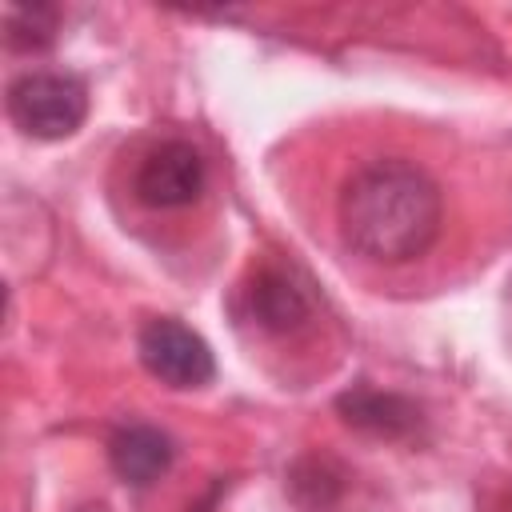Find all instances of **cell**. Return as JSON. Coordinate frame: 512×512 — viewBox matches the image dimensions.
Returning <instances> with one entry per match:
<instances>
[{
    "mask_svg": "<svg viewBox=\"0 0 512 512\" xmlns=\"http://www.w3.org/2000/svg\"><path fill=\"white\" fill-rule=\"evenodd\" d=\"M192 512H212V508H208V504H196V508H192Z\"/></svg>",
    "mask_w": 512,
    "mask_h": 512,
    "instance_id": "10",
    "label": "cell"
},
{
    "mask_svg": "<svg viewBox=\"0 0 512 512\" xmlns=\"http://www.w3.org/2000/svg\"><path fill=\"white\" fill-rule=\"evenodd\" d=\"M340 412L348 424L368 428L376 436H400L416 424V408L392 392H372V388H356L348 396H340Z\"/></svg>",
    "mask_w": 512,
    "mask_h": 512,
    "instance_id": "7",
    "label": "cell"
},
{
    "mask_svg": "<svg viewBox=\"0 0 512 512\" xmlns=\"http://www.w3.org/2000/svg\"><path fill=\"white\" fill-rule=\"evenodd\" d=\"M132 188L148 208H184L204 192V160L188 140H164L140 160Z\"/></svg>",
    "mask_w": 512,
    "mask_h": 512,
    "instance_id": "4",
    "label": "cell"
},
{
    "mask_svg": "<svg viewBox=\"0 0 512 512\" xmlns=\"http://www.w3.org/2000/svg\"><path fill=\"white\" fill-rule=\"evenodd\" d=\"M8 116L32 140H64L88 116V88L72 72H24L8 88Z\"/></svg>",
    "mask_w": 512,
    "mask_h": 512,
    "instance_id": "2",
    "label": "cell"
},
{
    "mask_svg": "<svg viewBox=\"0 0 512 512\" xmlns=\"http://www.w3.org/2000/svg\"><path fill=\"white\" fill-rule=\"evenodd\" d=\"M248 300H252L256 324L268 328V332H292V328H300V324L308 320V312H312L304 288H300L288 272H280V268H264V272L256 276V284L248 288Z\"/></svg>",
    "mask_w": 512,
    "mask_h": 512,
    "instance_id": "6",
    "label": "cell"
},
{
    "mask_svg": "<svg viewBox=\"0 0 512 512\" xmlns=\"http://www.w3.org/2000/svg\"><path fill=\"white\" fill-rule=\"evenodd\" d=\"M76 512H108V504H80Z\"/></svg>",
    "mask_w": 512,
    "mask_h": 512,
    "instance_id": "9",
    "label": "cell"
},
{
    "mask_svg": "<svg viewBox=\"0 0 512 512\" xmlns=\"http://www.w3.org/2000/svg\"><path fill=\"white\" fill-rule=\"evenodd\" d=\"M140 364L168 388H204L216 376L208 340L176 316H152L136 336Z\"/></svg>",
    "mask_w": 512,
    "mask_h": 512,
    "instance_id": "3",
    "label": "cell"
},
{
    "mask_svg": "<svg viewBox=\"0 0 512 512\" xmlns=\"http://www.w3.org/2000/svg\"><path fill=\"white\" fill-rule=\"evenodd\" d=\"M344 240L380 264H404L424 256L444 224V196L436 180L400 156L360 164L336 200Z\"/></svg>",
    "mask_w": 512,
    "mask_h": 512,
    "instance_id": "1",
    "label": "cell"
},
{
    "mask_svg": "<svg viewBox=\"0 0 512 512\" xmlns=\"http://www.w3.org/2000/svg\"><path fill=\"white\" fill-rule=\"evenodd\" d=\"M108 464L124 484L148 488L172 468V440L152 424H124L108 440Z\"/></svg>",
    "mask_w": 512,
    "mask_h": 512,
    "instance_id": "5",
    "label": "cell"
},
{
    "mask_svg": "<svg viewBox=\"0 0 512 512\" xmlns=\"http://www.w3.org/2000/svg\"><path fill=\"white\" fill-rule=\"evenodd\" d=\"M56 24H60V12L52 4H12L4 12V36L20 52L48 48L56 40Z\"/></svg>",
    "mask_w": 512,
    "mask_h": 512,
    "instance_id": "8",
    "label": "cell"
}]
</instances>
